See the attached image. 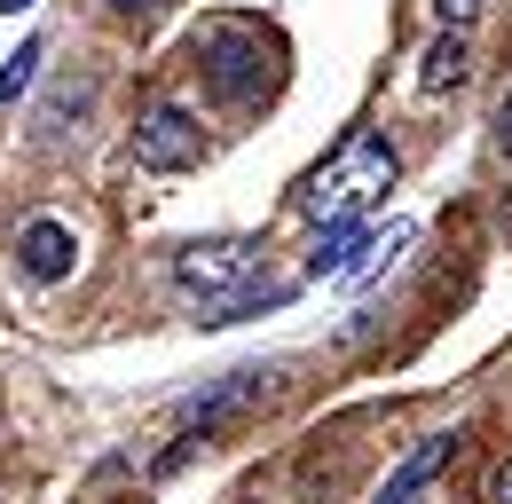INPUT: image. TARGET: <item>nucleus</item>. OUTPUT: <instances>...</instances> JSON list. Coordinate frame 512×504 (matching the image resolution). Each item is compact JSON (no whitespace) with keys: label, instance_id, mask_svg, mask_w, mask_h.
Here are the masks:
<instances>
[{"label":"nucleus","instance_id":"1","mask_svg":"<svg viewBox=\"0 0 512 504\" xmlns=\"http://www.w3.org/2000/svg\"><path fill=\"white\" fill-rule=\"evenodd\" d=\"M394 174H402L394 142L371 134V126H355V134H339V150L308 174V189H300L292 205H300L308 221H363L386 189H394Z\"/></svg>","mask_w":512,"mask_h":504},{"label":"nucleus","instance_id":"2","mask_svg":"<svg viewBox=\"0 0 512 504\" xmlns=\"http://www.w3.org/2000/svg\"><path fill=\"white\" fill-rule=\"evenodd\" d=\"M197 63H205V87L221 103H260L268 79H276V40L245 16H221V24L197 32Z\"/></svg>","mask_w":512,"mask_h":504},{"label":"nucleus","instance_id":"3","mask_svg":"<svg viewBox=\"0 0 512 504\" xmlns=\"http://www.w3.org/2000/svg\"><path fill=\"white\" fill-rule=\"evenodd\" d=\"M260 276H268V245L260 237H197V245L174 252V284L190 292L197 308L229 300V292H253Z\"/></svg>","mask_w":512,"mask_h":504},{"label":"nucleus","instance_id":"4","mask_svg":"<svg viewBox=\"0 0 512 504\" xmlns=\"http://www.w3.org/2000/svg\"><path fill=\"white\" fill-rule=\"evenodd\" d=\"M197 158H205V126H197L182 103L142 111V126H134V166H150V174H190Z\"/></svg>","mask_w":512,"mask_h":504},{"label":"nucleus","instance_id":"5","mask_svg":"<svg viewBox=\"0 0 512 504\" xmlns=\"http://www.w3.org/2000/svg\"><path fill=\"white\" fill-rule=\"evenodd\" d=\"M16 268L32 276V284H64L71 268H79V237H71L64 221H24V237H16Z\"/></svg>","mask_w":512,"mask_h":504},{"label":"nucleus","instance_id":"6","mask_svg":"<svg viewBox=\"0 0 512 504\" xmlns=\"http://www.w3.org/2000/svg\"><path fill=\"white\" fill-rule=\"evenodd\" d=\"M268 378H276V371H229L221 386H205V394H190V402H182V426H190V434H205V426H221V418H237V410L268 402Z\"/></svg>","mask_w":512,"mask_h":504},{"label":"nucleus","instance_id":"7","mask_svg":"<svg viewBox=\"0 0 512 504\" xmlns=\"http://www.w3.org/2000/svg\"><path fill=\"white\" fill-rule=\"evenodd\" d=\"M449 457H457V434H426L410 457H402V465H394V473H386V489H379L371 504H418V497H426V481L442 473Z\"/></svg>","mask_w":512,"mask_h":504},{"label":"nucleus","instance_id":"8","mask_svg":"<svg viewBox=\"0 0 512 504\" xmlns=\"http://www.w3.org/2000/svg\"><path fill=\"white\" fill-rule=\"evenodd\" d=\"M418 245V221H394L386 237H363V260H347V284H371V276H386L402 252Z\"/></svg>","mask_w":512,"mask_h":504},{"label":"nucleus","instance_id":"9","mask_svg":"<svg viewBox=\"0 0 512 504\" xmlns=\"http://www.w3.org/2000/svg\"><path fill=\"white\" fill-rule=\"evenodd\" d=\"M347 252H363V221H323V245L308 260V276H347Z\"/></svg>","mask_w":512,"mask_h":504},{"label":"nucleus","instance_id":"10","mask_svg":"<svg viewBox=\"0 0 512 504\" xmlns=\"http://www.w3.org/2000/svg\"><path fill=\"white\" fill-rule=\"evenodd\" d=\"M457 79H465V40L442 32V40L426 48V63H418V87H426V95H442V87H457Z\"/></svg>","mask_w":512,"mask_h":504},{"label":"nucleus","instance_id":"11","mask_svg":"<svg viewBox=\"0 0 512 504\" xmlns=\"http://www.w3.org/2000/svg\"><path fill=\"white\" fill-rule=\"evenodd\" d=\"M40 63H48V48H40V40H24L16 56L0 63V103H16V95H24L32 79H40Z\"/></svg>","mask_w":512,"mask_h":504},{"label":"nucleus","instance_id":"12","mask_svg":"<svg viewBox=\"0 0 512 504\" xmlns=\"http://www.w3.org/2000/svg\"><path fill=\"white\" fill-rule=\"evenodd\" d=\"M87 103H95V87H87V79H79V87H64V95H56V103H48V126H64V119H79V111H87Z\"/></svg>","mask_w":512,"mask_h":504},{"label":"nucleus","instance_id":"13","mask_svg":"<svg viewBox=\"0 0 512 504\" xmlns=\"http://www.w3.org/2000/svg\"><path fill=\"white\" fill-rule=\"evenodd\" d=\"M481 8H489V0H434V16H442L449 32H457V24H473V16H481Z\"/></svg>","mask_w":512,"mask_h":504},{"label":"nucleus","instance_id":"14","mask_svg":"<svg viewBox=\"0 0 512 504\" xmlns=\"http://www.w3.org/2000/svg\"><path fill=\"white\" fill-rule=\"evenodd\" d=\"M497 150L512 158V87H505V103H497Z\"/></svg>","mask_w":512,"mask_h":504},{"label":"nucleus","instance_id":"15","mask_svg":"<svg viewBox=\"0 0 512 504\" xmlns=\"http://www.w3.org/2000/svg\"><path fill=\"white\" fill-rule=\"evenodd\" d=\"M489 504H512V457L497 465V481H489Z\"/></svg>","mask_w":512,"mask_h":504},{"label":"nucleus","instance_id":"16","mask_svg":"<svg viewBox=\"0 0 512 504\" xmlns=\"http://www.w3.org/2000/svg\"><path fill=\"white\" fill-rule=\"evenodd\" d=\"M111 8H119V16H142V8H158V0H111Z\"/></svg>","mask_w":512,"mask_h":504},{"label":"nucleus","instance_id":"17","mask_svg":"<svg viewBox=\"0 0 512 504\" xmlns=\"http://www.w3.org/2000/svg\"><path fill=\"white\" fill-rule=\"evenodd\" d=\"M16 8H32V0H0V16H16Z\"/></svg>","mask_w":512,"mask_h":504}]
</instances>
